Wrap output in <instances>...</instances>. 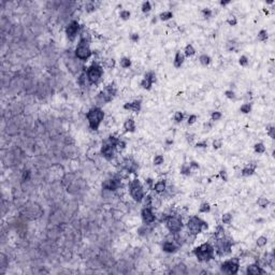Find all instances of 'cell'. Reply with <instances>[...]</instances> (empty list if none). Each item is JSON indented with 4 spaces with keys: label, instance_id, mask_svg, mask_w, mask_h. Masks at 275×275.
Listing matches in <instances>:
<instances>
[{
    "label": "cell",
    "instance_id": "6da1fadb",
    "mask_svg": "<svg viewBox=\"0 0 275 275\" xmlns=\"http://www.w3.org/2000/svg\"><path fill=\"white\" fill-rule=\"evenodd\" d=\"M89 42H91V36L88 34L86 30H82L81 34H80V41H78V45L75 47V57L83 60V61H86L93 55L91 47H89Z\"/></svg>",
    "mask_w": 275,
    "mask_h": 275
},
{
    "label": "cell",
    "instance_id": "7a4b0ae2",
    "mask_svg": "<svg viewBox=\"0 0 275 275\" xmlns=\"http://www.w3.org/2000/svg\"><path fill=\"white\" fill-rule=\"evenodd\" d=\"M193 254L196 256L199 262H209L215 257V248L211 243L206 242L196 247L193 251Z\"/></svg>",
    "mask_w": 275,
    "mask_h": 275
},
{
    "label": "cell",
    "instance_id": "3957f363",
    "mask_svg": "<svg viewBox=\"0 0 275 275\" xmlns=\"http://www.w3.org/2000/svg\"><path fill=\"white\" fill-rule=\"evenodd\" d=\"M86 118L91 130H98L99 126L101 125L103 118H104V112L101 107H94L86 113Z\"/></svg>",
    "mask_w": 275,
    "mask_h": 275
},
{
    "label": "cell",
    "instance_id": "277c9868",
    "mask_svg": "<svg viewBox=\"0 0 275 275\" xmlns=\"http://www.w3.org/2000/svg\"><path fill=\"white\" fill-rule=\"evenodd\" d=\"M209 228V225L205 220H203L199 216H193L188 219L187 222V229L188 233L190 235L197 236L199 233H201L203 230H206Z\"/></svg>",
    "mask_w": 275,
    "mask_h": 275
},
{
    "label": "cell",
    "instance_id": "5b68a950",
    "mask_svg": "<svg viewBox=\"0 0 275 275\" xmlns=\"http://www.w3.org/2000/svg\"><path fill=\"white\" fill-rule=\"evenodd\" d=\"M129 193H130V196L131 198L134 200L136 202L140 203L144 200L145 198V193H144V188L141 182L136 178L129 183Z\"/></svg>",
    "mask_w": 275,
    "mask_h": 275
},
{
    "label": "cell",
    "instance_id": "8992f818",
    "mask_svg": "<svg viewBox=\"0 0 275 275\" xmlns=\"http://www.w3.org/2000/svg\"><path fill=\"white\" fill-rule=\"evenodd\" d=\"M214 248H215V254L219 257H224L226 255H229L232 251V241L230 239H227L226 236L217 239L216 246Z\"/></svg>",
    "mask_w": 275,
    "mask_h": 275
},
{
    "label": "cell",
    "instance_id": "52a82bcc",
    "mask_svg": "<svg viewBox=\"0 0 275 275\" xmlns=\"http://www.w3.org/2000/svg\"><path fill=\"white\" fill-rule=\"evenodd\" d=\"M87 74V80L88 83L94 85V84H98L99 81L101 80L103 75V69L102 67L100 66L97 62H94L89 68H87L86 71Z\"/></svg>",
    "mask_w": 275,
    "mask_h": 275
},
{
    "label": "cell",
    "instance_id": "ba28073f",
    "mask_svg": "<svg viewBox=\"0 0 275 275\" xmlns=\"http://www.w3.org/2000/svg\"><path fill=\"white\" fill-rule=\"evenodd\" d=\"M166 227L171 234H175L181 232L184 224L182 222V218L176 215H169L168 219L166 220Z\"/></svg>",
    "mask_w": 275,
    "mask_h": 275
},
{
    "label": "cell",
    "instance_id": "9c48e42d",
    "mask_svg": "<svg viewBox=\"0 0 275 275\" xmlns=\"http://www.w3.org/2000/svg\"><path fill=\"white\" fill-rule=\"evenodd\" d=\"M240 270V259L232 258L229 260H226L225 262L222 263L220 266V271L226 274H236Z\"/></svg>",
    "mask_w": 275,
    "mask_h": 275
},
{
    "label": "cell",
    "instance_id": "30bf717a",
    "mask_svg": "<svg viewBox=\"0 0 275 275\" xmlns=\"http://www.w3.org/2000/svg\"><path fill=\"white\" fill-rule=\"evenodd\" d=\"M120 186H122V177H119L118 175H115L109 180H105L102 183V189L109 190V191H116Z\"/></svg>",
    "mask_w": 275,
    "mask_h": 275
},
{
    "label": "cell",
    "instance_id": "8fae6325",
    "mask_svg": "<svg viewBox=\"0 0 275 275\" xmlns=\"http://www.w3.org/2000/svg\"><path fill=\"white\" fill-rule=\"evenodd\" d=\"M78 33H81V26L78 21H71L66 27V34L67 38L70 41H74L75 38L78 37Z\"/></svg>",
    "mask_w": 275,
    "mask_h": 275
},
{
    "label": "cell",
    "instance_id": "7c38bea8",
    "mask_svg": "<svg viewBox=\"0 0 275 275\" xmlns=\"http://www.w3.org/2000/svg\"><path fill=\"white\" fill-rule=\"evenodd\" d=\"M115 148H116L115 146H113L107 140H105L101 146V155L103 158H105L107 160H112L115 155Z\"/></svg>",
    "mask_w": 275,
    "mask_h": 275
},
{
    "label": "cell",
    "instance_id": "4fadbf2b",
    "mask_svg": "<svg viewBox=\"0 0 275 275\" xmlns=\"http://www.w3.org/2000/svg\"><path fill=\"white\" fill-rule=\"evenodd\" d=\"M141 217L145 225H151L156 220V215L153 212V207L151 206H144L141 211Z\"/></svg>",
    "mask_w": 275,
    "mask_h": 275
},
{
    "label": "cell",
    "instance_id": "5bb4252c",
    "mask_svg": "<svg viewBox=\"0 0 275 275\" xmlns=\"http://www.w3.org/2000/svg\"><path fill=\"white\" fill-rule=\"evenodd\" d=\"M156 82V74L154 73L153 71H148L145 73L144 75V78L141 81V86L142 88L146 89V91H149L152 88L153 84Z\"/></svg>",
    "mask_w": 275,
    "mask_h": 275
},
{
    "label": "cell",
    "instance_id": "9a60e30c",
    "mask_svg": "<svg viewBox=\"0 0 275 275\" xmlns=\"http://www.w3.org/2000/svg\"><path fill=\"white\" fill-rule=\"evenodd\" d=\"M123 167L124 169L127 171V173H132V174H136V170L139 168V164H136V161L131 158V157H127L125 158L123 161Z\"/></svg>",
    "mask_w": 275,
    "mask_h": 275
},
{
    "label": "cell",
    "instance_id": "2e32d148",
    "mask_svg": "<svg viewBox=\"0 0 275 275\" xmlns=\"http://www.w3.org/2000/svg\"><path fill=\"white\" fill-rule=\"evenodd\" d=\"M177 249H178V245H177V244H175V242H174V241L167 240V241H164V244H162V251H164V253H168V254H173V253L177 251Z\"/></svg>",
    "mask_w": 275,
    "mask_h": 275
},
{
    "label": "cell",
    "instance_id": "e0dca14e",
    "mask_svg": "<svg viewBox=\"0 0 275 275\" xmlns=\"http://www.w3.org/2000/svg\"><path fill=\"white\" fill-rule=\"evenodd\" d=\"M141 107H142V103H141L140 100H134L132 102H127L124 104V109L125 110L134 112V113H138V112L141 111Z\"/></svg>",
    "mask_w": 275,
    "mask_h": 275
},
{
    "label": "cell",
    "instance_id": "ac0fdd59",
    "mask_svg": "<svg viewBox=\"0 0 275 275\" xmlns=\"http://www.w3.org/2000/svg\"><path fill=\"white\" fill-rule=\"evenodd\" d=\"M246 273L248 275H259V274H264L266 272L262 268L259 266L258 263H253L249 264L246 269Z\"/></svg>",
    "mask_w": 275,
    "mask_h": 275
},
{
    "label": "cell",
    "instance_id": "d6986e66",
    "mask_svg": "<svg viewBox=\"0 0 275 275\" xmlns=\"http://www.w3.org/2000/svg\"><path fill=\"white\" fill-rule=\"evenodd\" d=\"M167 189V182L164 180H161V181H158L157 183L154 184V187H153V190H155L157 193H162L166 191Z\"/></svg>",
    "mask_w": 275,
    "mask_h": 275
},
{
    "label": "cell",
    "instance_id": "ffe728a7",
    "mask_svg": "<svg viewBox=\"0 0 275 275\" xmlns=\"http://www.w3.org/2000/svg\"><path fill=\"white\" fill-rule=\"evenodd\" d=\"M124 129L126 132H134L136 131V123L132 118H128L124 123Z\"/></svg>",
    "mask_w": 275,
    "mask_h": 275
},
{
    "label": "cell",
    "instance_id": "44dd1931",
    "mask_svg": "<svg viewBox=\"0 0 275 275\" xmlns=\"http://www.w3.org/2000/svg\"><path fill=\"white\" fill-rule=\"evenodd\" d=\"M103 91L113 99V97H114L115 95H116V93H117V88H116L115 83H111V84H109L107 86H105V88L103 89Z\"/></svg>",
    "mask_w": 275,
    "mask_h": 275
},
{
    "label": "cell",
    "instance_id": "7402d4cb",
    "mask_svg": "<svg viewBox=\"0 0 275 275\" xmlns=\"http://www.w3.org/2000/svg\"><path fill=\"white\" fill-rule=\"evenodd\" d=\"M184 60H185V55H183L181 52H176L175 57H174L173 65H174L175 68H181V66L184 64Z\"/></svg>",
    "mask_w": 275,
    "mask_h": 275
},
{
    "label": "cell",
    "instance_id": "603a6c76",
    "mask_svg": "<svg viewBox=\"0 0 275 275\" xmlns=\"http://www.w3.org/2000/svg\"><path fill=\"white\" fill-rule=\"evenodd\" d=\"M86 68L84 67V70H83V72L81 74H80V76L78 78V84L80 85L81 87H84L85 85H86L87 83V74H86V71L87 70H85Z\"/></svg>",
    "mask_w": 275,
    "mask_h": 275
},
{
    "label": "cell",
    "instance_id": "cb8c5ba5",
    "mask_svg": "<svg viewBox=\"0 0 275 275\" xmlns=\"http://www.w3.org/2000/svg\"><path fill=\"white\" fill-rule=\"evenodd\" d=\"M255 170H256V166H253V167H245V168L242 170V175L243 176H251L255 173Z\"/></svg>",
    "mask_w": 275,
    "mask_h": 275
},
{
    "label": "cell",
    "instance_id": "d4e9b609",
    "mask_svg": "<svg viewBox=\"0 0 275 275\" xmlns=\"http://www.w3.org/2000/svg\"><path fill=\"white\" fill-rule=\"evenodd\" d=\"M199 61H200V64H201L202 66H209V64H211V61H212V59H211V57H209V55L202 54L201 56L199 57Z\"/></svg>",
    "mask_w": 275,
    "mask_h": 275
},
{
    "label": "cell",
    "instance_id": "484cf974",
    "mask_svg": "<svg viewBox=\"0 0 275 275\" xmlns=\"http://www.w3.org/2000/svg\"><path fill=\"white\" fill-rule=\"evenodd\" d=\"M184 54L186 57H191V56H193V55L196 54V49H195V47H193L191 44H188V45H186V47H185Z\"/></svg>",
    "mask_w": 275,
    "mask_h": 275
},
{
    "label": "cell",
    "instance_id": "4316f807",
    "mask_svg": "<svg viewBox=\"0 0 275 275\" xmlns=\"http://www.w3.org/2000/svg\"><path fill=\"white\" fill-rule=\"evenodd\" d=\"M172 17H173V13L171 12V11H164V12L160 13L159 20L162 22H167L169 21V20H171Z\"/></svg>",
    "mask_w": 275,
    "mask_h": 275
},
{
    "label": "cell",
    "instance_id": "83f0119b",
    "mask_svg": "<svg viewBox=\"0 0 275 275\" xmlns=\"http://www.w3.org/2000/svg\"><path fill=\"white\" fill-rule=\"evenodd\" d=\"M214 232H215V233H214V236H215L216 240L225 236V229H224L222 226H217V228H216V230H215Z\"/></svg>",
    "mask_w": 275,
    "mask_h": 275
},
{
    "label": "cell",
    "instance_id": "f1b7e54d",
    "mask_svg": "<svg viewBox=\"0 0 275 275\" xmlns=\"http://www.w3.org/2000/svg\"><path fill=\"white\" fill-rule=\"evenodd\" d=\"M199 212L200 213H209L211 212V205L209 202H203L201 203V205L199 207Z\"/></svg>",
    "mask_w": 275,
    "mask_h": 275
},
{
    "label": "cell",
    "instance_id": "f546056e",
    "mask_svg": "<svg viewBox=\"0 0 275 275\" xmlns=\"http://www.w3.org/2000/svg\"><path fill=\"white\" fill-rule=\"evenodd\" d=\"M257 204H258L260 207H262V209H264V207H267L269 204H270V201L268 200L267 198H259L258 200H257Z\"/></svg>",
    "mask_w": 275,
    "mask_h": 275
},
{
    "label": "cell",
    "instance_id": "4dcf8cb0",
    "mask_svg": "<svg viewBox=\"0 0 275 275\" xmlns=\"http://www.w3.org/2000/svg\"><path fill=\"white\" fill-rule=\"evenodd\" d=\"M254 149H255V152L258 153V154H263V153L266 152V146H264L263 143H257V144H255Z\"/></svg>",
    "mask_w": 275,
    "mask_h": 275
},
{
    "label": "cell",
    "instance_id": "1f68e13d",
    "mask_svg": "<svg viewBox=\"0 0 275 275\" xmlns=\"http://www.w3.org/2000/svg\"><path fill=\"white\" fill-rule=\"evenodd\" d=\"M190 171H191V169L189 167V164H184L181 167V174H183L185 176H188L189 174H190Z\"/></svg>",
    "mask_w": 275,
    "mask_h": 275
},
{
    "label": "cell",
    "instance_id": "d6a6232c",
    "mask_svg": "<svg viewBox=\"0 0 275 275\" xmlns=\"http://www.w3.org/2000/svg\"><path fill=\"white\" fill-rule=\"evenodd\" d=\"M257 39H258L259 41H261V42L267 41V39H268V32H267V30H264V29L260 30V31L258 32V37H257Z\"/></svg>",
    "mask_w": 275,
    "mask_h": 275
},
{
    "label": "cell",
    "instance_id": "836d02e7",
    "mask_svg": "<svg viewBox=\"0 0 275 275\" xmlns=\"http://www.w3.org/2000/svg\"><path fill=\"white\" fill-rule=\"evenodd\" d=\"M120 66L123 67V68H125V69L129 68V67L131 66V60H130V58H128V57L122 58V59H120Z\"/></svg>",
    "mask_w": 275,
    "mask_h": 275
},
{
    "label": "cell",
    "instance_id": "e575fe53",
    "mask_svg": "<svg viewBox=\"0 0 275 275\" xmlns=\"http://www.w3.org/2000/svg\"><path fill=\"white\" fill-rule=\"evenodd\" d=\"M240 111L242 112V113H244V114H248V113L251 111V103H244V104H242L241 107H240Z\"/></svg>",
    "mask_w": 275,
    "mask_h": 275
},
{
    "label": "cell",
    "instance_id": "d590c367",
    "mask_svg": "<svg viewBox=\"0 0 275 275\" xmlns=\"http://www.w3.org/2000/svg\"><path fill=\"white\" fill-rule=\"evenodd\" d=\"M267 243H268V239L266 238V236H259V238L257 239V241H256V244H257L258 247H264L267 245Z\"/></svg>",
    "mask_w": 275,
    "mask_h": 275
},
{
    "label": "cell",
    "instance_id": "8d00e7d4",
    "mask_svg": "<svg viewBox=\"0 0 275 275\" xmlns=\"http://www.w3.org/2000/svg\"><path fill=\"white\" fill-rule=\"evenodd\" d=\"M222 224H226V225L231 224V222H232V215H231L230 213L224 214L222 217Z\"/></svg>",
    "mask_w": 275,
    "mask_h": 275
},
{
    "label": "cell",
    "instance_id": "74e56055",
    "mask_svg": "<svg viewBox=\"0 0 275 275\" xmlns=\"http://www.w3.org/2000/svg\"><path fill=\"white\" fill-rule=\"evenodd\" d=\"M184 113L181 111H177L175 112V114H174V120H175V123L180 124L183 122V119H184Z\"/></svg>",
    "mask_w": 275,
    "mask_h": 275
},
{
    "label": "cell",
    "instance_id": "f35d334b",
    "mask_svg": "<svg viewBox=\"0 0 275 275\" xmlns=\"http://www.w3.org/2000/svg\"><path fill=\"white\" fill-rule=\"evenodd\" d=\"M141 9H142V12L143 13H148L152 10V3L149 1H145V2H143Z\"/></svg>",
    "mask_w": 275,
    "mask_h": 275
},
{
    "label": "cell",
    "instance_id": "ab89813d",
    "mask_svg": "<svg viewBox=\"0 0 275 275\" xmlns=\"http://www.w3.org/2000/svg\"><path fill=\"white\" fill-rule=\"evenodd\" d=\"M119 16H120V18L124 20V21H127V20H129L130 16H131V13L129 12V11H127V10H123V11H120V13H119Z\"/></svg>",
    "mask_w": 275,
    "mask_h": 275
},
{
    "label": "cell",
    "instance_id": "60d3db41",
    "mask_svg": "<svg viewBox=\"0 0 275 275\" xmlns=\"http://www.w3.org/2000/svg\"><path fill=\"white\" fill-rule=\"evenodd\" d=\"M164 158L162 155H157V156H155V158H154V164L155 166H160V164H164Z\"/></svg>",
    "mask_w": 275,
    "mask_h": 275
},
{
    "label": "cell",
    "instance_id": "b9f144b4",
    "mask_svg": "<svg viewBox=\"0 0 275 275\" xmlns=\"http://www.w3.org/2000/svg\"><path fill=\"white\" fill-rule=\"evenodd\" d=\"M239 64H240L242 67H246V66H248L249 60H248V58H247L245 55H243V56H241L240 59H239Z\"/></svg>",
    "mask_w": 275,
    "mask_h": 275
},
{
    "label": "cell",
    "instance_id": "7bdbcfd3",
    "mask_svg": "<svg viewBox=\"0 0 275 275\" xmlns=\"http://www.w3.org/2000/svg\"><path fill=\"white\" fill-rule=\"evenodd\" d=\"M202 15H203V17L204 18H209V17L212 16V14H213V12H212V10L209 8H205V9H202Z\"/></svg>",
    "mask_w": 275,
    "mask_h": 275
},
{
    "label": "cell",
    "instance_id": "ee69618b",
    "mask_svg": "<svg viewBox=\"0 0 275 275\" xmlns=\"http://www.w3.org/2000/svg\"><path fill=\"white\" fill-rule=\"evenodd\" d=\"M267 133H268V136H270V138L274 139V138H275V128H274V126H269V127L267 128Z\"/></svg>",
    "mask_w": 275,
    "mask_h": 275
},
{
    "label": "cell",
    "instance_id": "f6af8a7d",
    "mask_svg": "<svg viewBox=\"0 0 275 275\" xmlns=\"http://www.w3.org/2000/svg\"><path fill=\"white\" fill-rule=\"evenodd\" d=\"M227 49L230 52H233V51H236V43L234 41H229L227 43Z\"/></svg>",
    "mask_w": 275,
    "mask_h": 275
},
{
    "label": "cell",
    "instance_id": "bcb514c9",
    "mask_svg": "<svg viewBox=\"0 0 275 275\" xmlns=\"http://www.w3.org/2000/svg\"><path fill=\"white\" fill-rule=\"evenodd\" d=\"M211 118H212V120H219V119L222 118V113L220 112H212V114H211Z\"/></svg>",
    "mask_w": 275,
    "mask_h": 275
},
{
    "label": "cell",
    "instance_id": "7dc6e473",
    "mask_svg": "<svg viewBox=\"0 0 275 275\" xmlns=\"http://www.w3.org/2000/svg\"><path fill=\"white\" fill-rule=\"evenodd\" d=\"M197 119H198L197 115H195V114L189 115L188 119H187V124H188V125H193V124H195L197 122Z\"/></svg>",
    "mask_w": 275,
    "mask_h": 275
},
{
    "label": "cell",
    "instance_id": "c3c4849f",
    "mask_svg": "<svg viewBox=\"0 0 275 275\" xmlns=\"http://www.w3.org/2000/svg\"><path fill=\"white\" fill-rule=\"evenodd\" d=\"M30 175H31V172H30L29 170H25L24 172H23V175H22V180L24 182L28 181L29 178H30Z\"/></svg>",
    "mask_w": 275,
    "mask_h": 275
},
{
    "label": "cell",
    "instance_id": "681fc988",
    "mask_svg": "<svg viewBox=\"0 0 275 275\" xmlns=\"http://www.w3.org/2000/svg\"><path fill=\"white\" fill-rule=\"evenodd\" d=\"M227 23L230 25V26H235V25L238 24V20H236V17L234 16H230L228 17V20H227Z\"/></svg>",
    "mask_w": 275,
    "mask_h": 275
},
{
    "label": "cell",
    "instance_id": "f907efd6",
    "mask_svg": "<svg viewBox=\"0 0 275 275\" xmlns=\"http://www.w3.org/2000/svg\"><path fill=\"white\" fill-rule=\"evenodd\" d=\"M222 146V140L217 139V140H215V141L213 142L214 149H218V148H220Z\"/></svg>",
    "mask_w": 275,
    "mask_h": 275
},
{
    "label": "cell",
    "instance_id": "816d5d0a",
    "mask_svg": "<svg viewBox=\"0 0 275 275\" xmlns=\"http://www.w3.org/2000/svg\"><path fill=\"white\" fill-rule=\"evenodd\" d=\"M225 96H226L228 99H231V100H232V99H235V97H236V96H235V94H234V91H230V89H229V91H225Z\"/></svg>",
    "mask_w": 275,
    "mask_h": 275
},
{
    "label": "cell",
    "instance_id": "f5cc1de1",
    "mask_svg": "<svg viewBox=\"0 0 275 275\" xmlns=\"http://www.w3.org/2000/svg\"><path fill=\"white\" fill-rule=\"evenodd\" d=\"M152 204H153V197L151 195H148V196L145 197V205L144 206H151V207H152Z\"/></svg>",
    "mask_w": 275,
    "mask_h": 275
},
{
    "label": "cell",
    "instance_id": "db71d44e",
    "mask_svg": "<svg viewBox=\"0 0 275 275\" xmlns=\"http://www.w3.org/2000/svg\"><path fill=\"white\" fill-rule=\"evenodd\" d=\"M86 11L87 12H93V11H95L96 10V7H95V4L93 3V2H88V3H86Z\"/></svg>",
    "mask_w": 275,
    "mask_h": 275
},
{
    "label": "cell",
    "instance_id": "11a10c76",
    "mask_svg": "<svg viewBox=\"0 0 275 275\" xmlns=\"http://www.w3.org/2000/svg\"><path fill=\"white\" fill-rule=\"evenodd\" d=\"M219 176L222 177V180L224 182H227L228 181V175H227V172L225 171V170H222L220 172H219Z\"/></svg>",
    "mask_w": 275,
    "mask_h": 275
},
{
    "label": "cell",
    "instance_id": "9f6ffc18",
    "mask_svg": "<svg viewBox=\"0 0 275 275\" xmlns=\"http://www.w3.org/2000/svg\"><path fill=\"white\" fill-rule=\"evenodd\" d=\"M145 184L147 185V187L149 189H153V187H154V180L153 178H146L145 180Z\"/></svg>",
    "mask_w": 275,
    "mask_h": 275
},
{
    "label": "cell",
    "instance_id": "6f0895ef",
    "mask_svg": "<svg viewBox=\"0 0 275 275\" xmlns=\"http://www.w3.org/2000/svg\"><path fill=\"white\" fill-rule=\"evenodd\" d=\"M117 147H118L119 149H124V148L126 147V142H125L124 140L119 139L118 140V143H117Z\"/></svg>",
    "mask_w": 275,
    "mask_h": 275
},
{
    "label": "cell",
    "instance_id": "680465c9",
    "mask_svg": "<svg viewBox=\"0 0 275 275\" xmlns=\"http://www.w3.org/2000/svg\"><path fill=\"white\" fill-rule=\"evenodd\" d=\"M130 40H131L132 42H138L140 40V37L138 33H131L130 34Z\"/></svg>",
    "mask_w": 275,
    "mask_h": 275
},
{
    "label": "cell",
    "instance_id": "91938a15",
    "mask_svg": "<svg viewBox=\"0 0 275 275\" xmlns=\"http://www.w3.org/2000/svg\"><path fill=\"white\" fill-rule=\"evenodd\" d=\"M196 147H198V148H205V147H207V143H206L205 141L198 142V143L196 144Z\"/></svg>",
    "mask_w": 275,
    "mask_h": 275
},
{
    "label": "cell",
    "instance_id": "94428289",
    "mask_svg": "<svg viewBox=\"0 0 275 275\" xmlns=\"http://www.w3.org/2000/svg\"><path fill=\"white\" fill-rule=\"evenodd\" d=\"M189 167H190V169H196V170H198V169L200 168V166H199L198 162H196V161H191V162H189Z\"/></svg>",
    "mask_w": 275,
    "mask_h": 275
},
{
    "label": "cell",
    "instance_id": "6125c7cd",
    "mask_svg": "<svg viewBox=\"0 0 275 275\" xmlns=\"http://www.w3.org/2000/svg\"><path fill=\"white\" fill-rule=\"evenodd\" d=\"M107 66L109 67V68H113V67L115 66V60L114 59H109V60H107Z\"/></svg>",
    "mask_w": 275,
    "mask_h": 275
},
{
    "label": "cell",
    "instance_id": "be15d7a7",
    "mask_svg": "<svg viewBox=\"0 0 275 275\" xmlns=\"http://www.w3.org/2000/svg\"><path fill=\"white\" fill-rule=\"evenodd\" d=\"M186 139H187V141H188L189 143H191L193 141V134H187V136H186Z\"/></svg>",
    "mask_w": 275,
    "mask_h": 275
},
{
    "label": "cell",
    "instance_id": "e7e4bbea",
    "mask_svg": "<svg viewBox=\"0 0 275 275\" xmlns=\"http://www.w3.org/2000/svg\"><path fill=\"white\" fill-rule=\"evenodd\" d=\"M204 128H205L206 130H209L211 128H212V123H207L204 125Z\"/></svg>",
    "mask_w": 275,
    "mask_h": 275
},
{
    "label": "cell",
    "instance_id": "03108f58",
    "mask_svg": "<svg viewBox=\"0 0 275 275\" xmlns=\"http://www.w3.org/2000/svg\"><path fill=\"white\" fill-rule=\"evenodd\" d=\"M231 1L230 0H227V1H220V5H222V7H225V5H227V4H229Z\"/></svg>",
    "mask_w": 275,
    "mask_h": 275
}]
</instances>
